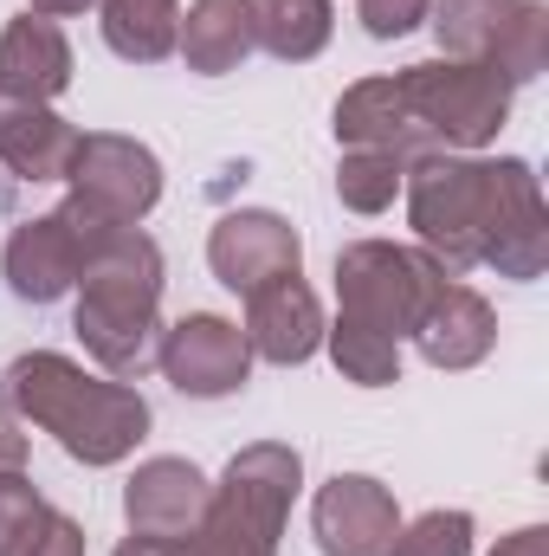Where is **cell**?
Returning <instances> with one entry per match:
<instances>
[{"mask_svg": "<svg viewBox=\"0 0 549 556\" xmlns=\"http://www.w3.org/2000/svg\"><path fill=\"white\" fill-rule=\"evenodd\" d=\"M310 531H317L323 556H388L395 531H401V505H395V492L382 479L336 472L310 498Z\"/></svg>", "mask_w": 549, "mask_h": 556, "instance_id": "cell-11", "label": "cell"}, {"mask_svg": "<svg viewBox=\"0 0 549 556\" xmlns=\"http://www.w3.org/2000/svg\"><path fill=\"white\" fill-rule=\"evenodd\" d=\"M401 175H408L401 155H382V149H343L336 194H343L349 214H388L395 194H401Z\"/></svg>", "mask_w": 549, "mask_h": 556, "instance_id": "cell-23", "label": "cell"}, {"mask_svg": "<svg viewBox=\"0 0 549 556\" xmlns=\"http://www.w3.org/2000/svg\"><path fill=\"white\" fill-rule=\"evenodd\" d=\"M253 46H259V33H253V0H194L188 20L175 26V52H181L188 72H201V78L240 72Z\"/></svg>", "mask_w": 549, "mask_h": 556, "instance_id": "cell-18", "label": "cell"}, {"mask_svg": "<svg viewBox=\"0 0 549 556\" xmlns=\"http://www.w3.org/2000/svg\"><path fill=\"white\" fill-rule=\"evenodd\" d=\"M72 330L98 369L117 382L142 376L162 343V247L142 227H117L78 278Z\"/></svg>", "mask_w": 549, "mask_h": 556, "instance_id": "cell-3", "label": "cell"}, {"mask_svg": "<svg viewBox=\"0 0 549 556\" xmlns=\"http://www.w3.org/2000/svg\"><path fill=\"white\" fill-rule=\"evenodd\" d=\"M253 33L259 46L284 59V65H304L330 46L336 33V7L330 0H253Z\"/></svg>", "mask_w": 549, "mask_h": 556, "instance_id": "cell-20", "label": "cell"}, {"mask_svg": "<svg viewBox=\"0 0 549 556\" xmlns=\"http://www.w3.org/2000/svg\"><path fill=\"white\" fill-rule=\"evenodd\" d=\"M433 0H356V20L369 39H408L413 26H426Z\"/></svg>", "mask_w": 549, "mask_h": 556, "instance_id": "cell-27", "label": "cell"}, {"mask_svg": "<svg viewBox=\"0 0 549 556\" xmlns=\"http://www.w3.org/2000/svg\"><path fill=\"white\" fill-rule=\"evenodd\" d=\"M111 233H117V227H98V220H85L78 207H52V214H39V220H20V227L7 233V253H0L7 291L26 298V304H59L65 291H78L91 253H98Z\"/></svg>", "mask_w": 549, "mask_h": 556, "instance_id": "cell-8", "label": "cell"}, {"mask_svg": "<svg viewBox=\"0 0 549 556\" xmlns=\"http://www.w3.org/2000/svg\"><path fill=\"white\" fill-rule=\"evenodd\" d=\"M336 142L343 149H382V155H401V162H420V155L439 149L408 111L401 78H356L336 98Z\"/></svg>", "mask_w": 549, "mask_h": 556, "instance_id": "cell-14", "label": "cell"}, {"mask_svg": "<svg viewBox=\"0 0 549 556\" xmlns=\"http://www.w3.org/2000/svg\"><path fill=\"white\" fill-rule=\"evenodd\" d=\"M162 201V162L155 149L117 130H85L65 168V207H78L98 227H142Z\"/></svg>", "mask_w": 549, "mask_h": 556, "instance_id": "cell-7", "label": "cell"}, {"mask_svg": "<svg viewBox=\"0 0 549 556\" xmlns=\"http://www.w3.org/2000/svg\"><path fill=\"white\" fill-rule=\"evenodd\" d=\"M52 505L26 472H0V556H33L52 531Z\"/></svg>", "mask_w": 549, "mask_h": 556, "instance_id": "cell-24", "label": "cell"}, {"mask_svg": "<svg viewBox=\"0 0 549 556\" xmlns=\"http://www.w3.org/2000/svg\"><path fill=\"white\" fill-rule=\"evenodd\" d=\"M524 0H433L426 7V26L439 39V59H485L498 52V39L511 33Z\"/></svg>", "mask_w": 549, "mask_h": 556, "instance_id": "cell-19", "label": "cell"}, {"mask_svg": "<svg viewBox=\"0 0 549 556\" xmlns=\"http://www.w3.org/2000/svg\"><path fill=\"white\" fill-rule=\"evenodd\" d=\"M85 7H98V0H26V13H39V20H72Z\"/></svg>", "mask_w": 549, "mask_h": 556, "instance_id": "cell-32", "label": "cell"}, {"mask_svg": "<svg viewBox=\"0 0 549 556\" xmlns=\"http://www.w3.org/2000/svg\"><path fill=\"white\" fill-rule=\"evenodd\" d=\"M413 343H420V356H426L433 369H478V363L491 356V343H498V311H491L472 285H452V278H446V291H439L433 311L420 317Z\"/></svg>", "mask_w": 549, "mask_h": 556, "instance_id": "cell-16", "label": "cell"}, {"mask_svg": "<svg viewBox=\"0 0 549 556\" xmlns=\"http://www.w3.org/2000/svg\"><path fill=\"white\" fill-rule=\"evenodd\" d=\"M0 395H7V415L26 420V427H46L78 466H117L149 433V402L130 382L85 376L59 350L13 356L7 376H0Z\"/></svg>", "mask_w": 549, "mask_h": 556, "instance_id": "cell-2", "label": "cell"}, {"mask_svg": "<svg viewBox=\"0 0 549 556\" xmlns=\"http://www.w3.org/2000/svg\"><path fill=\"white\" fill-rule=\"evenodd\" d=\"M214 505V479L194 459H142L124 485L130 538H194Z\"/></svg>", "mask_w": 549, "mask_h": 556, "instance_id": "cell-12", "label": "cell"}, {"mask_svg": "<svg viewBox=\"0 0 549 556\" xmlns=\"http://www.w3.org/2000/svg\"><path fill=\"white\" fill-rule=\"evenodd\" d=\"M323 343H330L343 382H356V389H388V382H401V343H395V337L336 317V324H323Z\"/></svg>", "mask_w": 549, "mask_h": 556, "instance_id": "cell-22", "label": "cell"}, {"mask_svg": "<svg viewBox=\"0 0 549 556\" xmlns=\"http://www.w3.org/2000/svg\"><path fill=\"white\" fill-rule=\"evenodd\" d=\"M388 556H472V511H420L395 531Z\"/></svg>", "mask_w": 549, "mask_h": 556, "instance_id": "cell-26", "label": "cell"}, {"mask_svg": "<svg viewBox=\"0 0 549 556\" xmlns=\"http://www.w3.org/2000/svg\"><path fill=\"white\" fill-rule=\"evenodd\" d=\"M0 472H26V433L7 408H0Z\"/></svg>", "mask_w": 549, "mask_h": 556, "instance_id": "cell-29", "label": "cell"}, {"mask_svg": "<svg viewBox=\"0 0 549 556\" xmlns=\"http://www.w3.org/2000/svg\"><path fill=\"white\" fill-rule=\"evenodd\" d=\"M491 556H549V531L544 525H524V531H511Z\"/></svg>", "mask_w": 549, "mask_h": 556, "instance_id": "cell-30", "label": "cell"}, {"mask_svg": "<svg viewBox=\"0 0 549 556\" xmlns=\"http://www.w3.org/2000/svg\"><path fill=\"white\" fill-rule=\"evenodd\" d=\"M207 266H214V278L227 291L253 298L259 285L291 278L304 266V240H297V227L284 214H272V207H233L207 233Z\"/></svg>", "mask_w": 549, "mask_h": 556, "instance_id": "cell-10", "label": "cell"}, {"mask_svg": "<svg viewBox=\"0 0 549 556\" xmlns=\"http://www.w3.org/2000/svg\"><path fill=\"white\" fill-rule=\"evenodd\" d=\"M395 78H401V98H408V111L420 117V130L439 142V149H459V155L485 149V142L505 130L511 91H518L485 59H420L408 72H395Z\"/></svg>", "mask_w": 549, "mask_h": 556, "instance_id": "cell-6", "label": "cell"}, {"mask_svg": "<svg viewBox=\"0 0 549 556\" xmlns=\"http://www.w3.org/2000/svg\"><path fill=\"white\" fill-rule=\"evenodd\" d=\"M78 137H85V130H72L52 104L20 98V91L0 85V162H7L20 181H65Z\"/></svg>", "mask_w": 549, "mask_h": 556, "instance_id": "cell-15", "label": "cell"}, {"mask_svg": "<svg viewBox=\"0 0 549 556\" xmlns=\"http://www.w3.org/2000/svg\"><path fill=\"white\" fill-rule=\"evenodd\" d=\"M155 363H162V376H168L181 395H194V402H227V395H240L246 376H253L246 330H240L233 317H220V311H188L181 324H168L162 343H155Z\"/></svg>", "mask_w": 549, "mask_h": 556, "instance_id": "cell-9", "label": "cell"}, {"mask_svg": "<svg viewBox=\"0 0 549 556\" xmlns=\"http://www.w3.org/2000/svg\"><path fill=\"white\" fill-rule=\"evenodd\" d=\"M408 227L413 240L465 273L491 266L498 278H544L549 266V207L537 188V168L518 155H459L433 149L408 162Z\"/></svg>", "mask_w": 549, "mask_h": 556, "instance_id": "cell-1", "label": "cell"}, {"mask_svg": "<svg viewBox=\"0 0 549 556\" xmlns=\"http://www.w3.org/2000/svg\"><path fill=\"white\" fill-rule=\"evenodd\" d=\"M104 7V46L130 65H162L175 52L181 0H98Z\"/></svg>", "mask_w": 549, "mask_h": 556, "instance_id": "cell-21", "label": "cell"}, {"mask_svg": "<svg viewBox=\"0 0 549 556\" xmlns=\"http://www.w3.org/2000/svg\"><path fill=\"white\" fill-rule=\"evenodd\" d=\"M117 556H188V538H124Z\"/></svg>", "mask_w": 549, "mask_h": 556, "instance_id": "cell-31", "label": "cell"}, {"mask_svg": "<svg viewBox=\"0 0 549 556\" xmlns=\"http://www.w3.org/2000/svg\"><path fill=\"white\" fill-rule=\"evenodd\" d=\"M491 65H498L511 85L544 78V65H549V7L544 0H524V7H518V20H511V33L498 39Z\"/></svg>", "mask_w": 549, "mask_h": 556, "instance_id": "cell-25", "label": "cell"}, {"mask_svg": "<svg viewBox=\"0 0 549 556\" xmlns=\"http://www.w3.org/2000/svg\"><path fill=\"white\" fill-rule=\"evenodd\" d=\"M304 485V459L284 440H253L227 459L214 505L201 531L188 538V556H278L291 498Z\"/></svg>", "mask_w": 549, "mask_h": 556, "instance_id": "cell-4", "label": "cell"}, {"mask_svg": "<svg viewBox=\"0 0 549 556\" xmlns=\"http://www.w3.org/2000/svg\"><path fill=\"white\" fill-rule=\"evenodd\" d=\"M446 291V266L426 247H395V240H356L336 253V317L369 324L382 337H413L433 298Z\"/></svg>", "mask_w": 549, "mask_h": 556, "instance_id": "cell-5", "label": "cell"}, {"mask_svg": "<svg viewBox=\"0 0 549 556\" xmlns=\"http://www.w3.org/2000/svg\"><path fill=\"white\" fill-rule=\"evenodd\" d=\"M0 85L20 91V98H39V104L72 91V39H65V26L39 20V13L7 20V33H0Z\"/></svg>", "mask_w": 549, "mask_h": 556, "instance_id": "cell-17", "label": "cell"}, {"mask_svg": "<svg viewBox=\"0 0 549 556\" xmlns=\"http://www.w3.org/2000/svg\"><path fill=\"white\" fill-rule=\"evenodd\" d=\"M246 350L278 369H297L323 350V304L304 278H272L246 298Z\"/></svg>", "mask_w": 549, "mask_h": 556, "instance_id": "cell-13", "label": "cell"}, {"mask_svg": "<svg viewBox=\"0 0 549 556\" xmlns=\"http://www.w3.org/2000/svg\"><path fill=\"white\" fill-rule=\"evenodd\" d=\"M33 556H85V525L59 511V518H52V531H46V544H39Z\"/></svg>", "mask_w": 549, "mask_h": 556, "instance_id": "cell-28", "label": "cell"}]
</instances>
